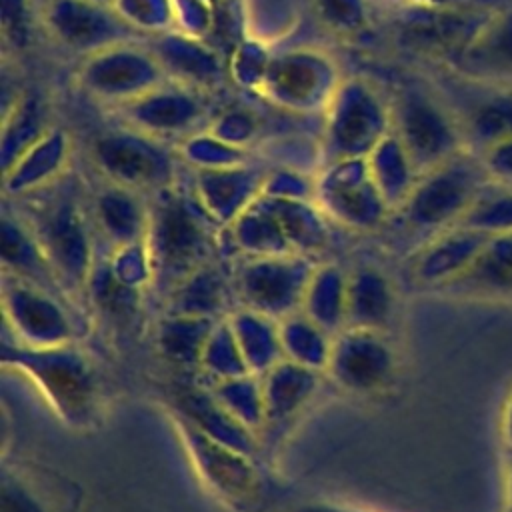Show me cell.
Segmentation results:
<instances>
[{
	"instance_id": "obj_1",
	"label": "cell",
	"mask_w": 512,
	"mask_h": 512,
	"mask_svg": "<svg viewBox=\"0 0 512 512\" xmlns=\"http://www.w3.org/2000/svg\"><path fill=\"white\" fill-rule=\"evenodd\" d=\"M220 226L202 206L194 188L178 182L152 194L146 244L152 258L154 282L172 290L190 272L210 260Z\"/></svg>"
},
{
	"instance_id": "obj_2",
	"label": "cell",
	"mask_w": 512,
	"mask_h": 512,
	"mask_svg": "<svg viewBox=\"0 0 512 512\" xmlns=\"http://www.w3.org/2000/svg\"><path fill=\"white\" fill-rule=\"evenodd\" d=\"M388 134H392L390 96L364 76L342 78L322 110V166L368 158Z\"/></svg>"
},
{
	"instance_id": "obj_3",
	"label": "cell",
	"mask_w": 512,
	"mask_h": 512,
	"mask_svg": "<svg viewBox=\"0 0 512 512\" xmlns=\"http://www.w3.org/2000/svg\"><path fill=\"white\" fill-rule=\"evenodd\" d=\"M2 364L16 368L40 388L54 412L70 426H86L98 408L96 374L88 358L70 344L32 348L2 340Z\"/></svg>"
},
{
	"instance_id": "obj_4",
	"label": "cell",
	"mask_w": 512,
	"mask_h": 512,
	"mask_svg": "<svg viewBox=\"0 0 512 512\" xmlns=\"http://www.w3.org/2000/svg\"><path fill=\"white\" fill-rule=\"evenodd\" d=\"M390 102L392 130L420 174L466 150L460 122L440 88L412 80L402 84Z\"/></svg>"
},
{
	"instance_id": "obj_5",
	"label": "cell",
	"mask_w": 512,
	"mask_h": 512,
	"mask_svg": "<svg viewBox=\"0 0 512 512\" xmlns=\"http://www.w3.org/2000/svg\"><path fill=\"white\" fill-rule=\"evenodd\" d=\"M480 156L462 150L432 170L420 174L408 200L396 210L414 232H438L456 226L490 182Z\"/></svg>"
},
{
	"instance_id": "obj_6",
	"label": "cell",
	"mask_w": 512,
	"mask_h": 512,
	"mask_svg": "<svg viewBox=\"0 0 512 512\" xmlns=\"http://www.w3.org/2000/svg\"><path fill=\"white\" fill-rule=\"evenodd\" d=\"M90 158L106 182L142 194H156L178 182L176 154L170 144L122 122L94 136Z\"/></svg>"
},
{
	"instance_id": "obj_7",
	"label": "cell",
	"mask_w": 512,
	"mask_h": 512,
	"mask_svg": "<svg viewBox=\"0 0 512 512\" xmlns=\"http://www.w3.org/2000/svg\"><path fill=\"white\" fill-rule=\"evenodd\" d=\"M64 290L88 286L94 270L92 234L82 206L70 192L52 194L26 220Z\"/></svg>"
},
{
	"instance_id": "obj_8",
	"label": "cell",
	"mask_w": 512,
	"mask_h": 512,
	"mask_svg": "<svg viewBox=\"0 0 512 512\" xmlns=\"http://www.w3.org/2000/svg\"><path fill=\"white\" fill-rule=\"evenodd\" d=\"M164 80L168 76L162 62L142 38L84 56L76 70L78 88L112 110L146 94Z\"/></svg>"
},
{
	"instance_id": "obj_9",
	"label": "cell",
	"mask_w": 512,
	"mask_h": 512,
	"mask_svg": "<svg viewBox=\"0 0 512 512\" xmlns=\"http://www.w3.org/2000/svg\"><path fill=\"white\" fill-rule=\"evenodd\" d=\"M494 12L410 2L394 22V38L402 50L448 68L474 42Z\"/></svg>"
},
{
	"instance_id": "obj_10",
	"label": "cell",
	"mask_w": 512,
	"mask_h": 512,
	"mask_svg": "<svg viewBox=\"0 0 512 512\" xmlns=\"http://www.w3.org/2000/svg\"><path fill=\"white\" fill-rule=\"evenodd\" d=\"M122 124L160 138L168 144H180L206 130L210 114V92L182 84L178 80H164L146 94L116 108Z\"/></svg>"
},
{
	"instance_id": "obj_11",
	"label": "cell",
	"mask_w": 512,
	"mask_h": 512,
	"mask_svg": "<svg viewBox=\"0 0 512 512\" xmlns=\"http://www.w3.org/2000/svg\"><path fill=\"white\" fill-rule=\"evenodd\" d=\"M340 80L326 54L304 46L270 56L258 88L272 104L306 114L324 110Z\"/></svg>"
},
{
	"instance_id": "obj_12",
	"label": "cell",
	"mask_w": 512,
	"mask_h": 512,
	"mask_svg": "<svg viewBox=\"0 0 512 512\" xmlns=\"http://www.w3.org/2000/svg\"><path fill=\"white\" fill-rule=\"evenodd\" d=\"M314 270L316 264L304 254L248 258L238 266L236 292L246 308L282 320L302 310Z\"/></svg>"
},
{
	"instance_id": "obj_13",
	"label": "cell",
	"mask_w": 512,
	"mask_h": 512,
	"mask_svg": "<svg viewBox=\"0 0 512 512\" xmlns=\"http://www.w3.org/2000/svg\"><path fill=\"white\" fill-rule=\"evenodd\" d=\"M314 202L328 218L354 230H374L392 212L372 180L366 158L324 164L314 178Z\"/></svg>"
},
{
	"instance_id": "obj_14",
	"label": "cell",
	"mask_w": 512,
	"mask_h": 512,
	"mask_svg": "<svg viewBox=\"0 0 512 512\" xmlns=\"http://www.w3.org/2000/svg\"><path fill=\"white\" fill-rule=\"evenodd\" d=\"M40 18L44 30L60 46L82 54V58L108 46L142 38V32L116 6L94 0H48Z\"/></svg>"
},
{
	"instance_id": "obj_15",
	"label": "cell",
	"mask_w": 512,
	"mask_h": 512,
	"mask_svg": "<svg viewBox=\"0 0 512 512\" xmlns=\"http://www.w3.org/2000/svg\"><path fill=\"white\" fill-rule=\"evenodd\" d=\"M446 72L448 82L438 88L460 122L468 150L480 154L512 136V86Z\"/></svg>"
},
{
	"instance_id": "obj_16",
	"label": "cell",
	"mask_w": 512,
	"mask_h": 512,
	"mask_svg": "<svg viewBox=\"0 0 512 512\" xmlns=\"http://www.w3.org/2000/svg\"><path fill=\"white\" fill-rule=\"evenodd\" d=\"M2 306L6 326L24 346L54 348L70 344L74 336L72 322L52 292L8 272L2 282Z\"/></svg>"
},
{
	"instance_id": "obj_17",
	"label": "cell",
	"mask_w": 512,
	"mask_h": 512,
	"mask_svg": "<svg viewBox=\"0 0 512 512\" xmlns=\"http://www.w3.org/2000/svg\"><path fill=\"white\" fill-rule=\"evenodd\" d=\"M326 370L350 392H378L394 374V352L382 330L346 326L332 338Z\"/></svg>"
},
{
	"instance_id": "obj_18",
	"label": "cell",
	"mask_w": 512,
	"mask_h": 512,
	"mask_svg": "<svg viewBox=\"0 0 512 512\" xmlns=\"http://www.w3.org/2000/svg\"><path fill=\"white\" fill-rule=\"evenodd\" d=\"M174 424L204 484L228 504H246L258 486L250 456L212 440L178 414Z\"/></svg>"
},
{
	"instance_id": "obj_19",
	"label": "cell",
	"mask_w": 512,
	"mask_h": 512,
	"mask_svg": "<svg viewBox=\"0 0 512 512\" xmlns=\"http://www.w3.org/2000/svg\"><path fill=\"white\" fill-rule=\"evenodd\" d=\"M266 174L244 164L202 168L194 174V192L208 214L220 224H232L260 194Z\"/></svg>"
},
{
	"instance_id": "obj_20",
	"label": "cell",
	"mask_w": 512,
	"mask_h": 512,
	"mask_svg": "<svg viewBox=\"0 0 512 512\" xmlns=\"http://www.w3.org/2000/svg\"><path fill=\"white\" fill-rule=\"evenodd\" d=\"M490 234L456 224L436 236L418 250L414 260V276L426 284H448L458 280L488 244Z\"/></svg>"
},
{
	"instance_id": "obj_21",
	"label": "cell",
	"mask_w": 512,
	"mask_h": 512,
	"mask_svg": "<svg viewBox=\"0 0 512 512\" xmlns=\"http://www.w3.org/2000/svg\"><path fill=\"white\" fill-rule=\"evenodd\" d=\"M446 70L472 80L512 86V4L496 10L474 42Z\"/></svg>"
},
{
	"instance_id": "obj_22",
	"label": "cell",
	"mask_w": 512,
	"mask_h": 512,
	"mask_svg": "<svg viewBox=\"0 0 512 512\" xmlns=\"http://www.w3.org/2000/svg\"><path fill=\"white\" fill-rule=\"evenodd\" d=\"M148 44L156 52L170 80L210 92L224 78V62L220 54L192 34L168 30L154 34Z\"/></svg>"
},
{
	"instance_id": "obj_23",
	"label": "cell",
	"mask_w": 512,
	"mask_h": 512,
	"mask_svg": "<svg viewBox=\"0 0 512 512\" xmlns=\"http://www.w3.org/2000/svg\"><path fill=\"white\" fill-rule=\"evenodd\" d=\"M70 154V134L60 126H52L12 166L2 170L4 192L8 196H28L54 186L64 176Z\"/></svg>"
},
{
	"instance_id": "obj_24",
	"label": "cell",
	"mask_w": 512,
	"mask_h": 512,
	"mask_svg": "<svg viewBox=\"0 0 512 512\" xmlns=\"http://www.w3.org/2000/svg\"><path fill=\"white\" fill-rule=\"evenodd\" d=\"M94 216L100 232L106 236L110 246L116 248L146 240L150 202H146L138 190L106 182L94 196Z\"/></svg>"
},
{
	"instance_id": "obj_25",
	"label": "cell",
	"mask_w": 512,
	"mask_h": 512,
	"mask_svg": "<svg viewBox=\"0 0 512 512\" xmlns=\"http://www.w3.org/2000/svg\"><path fill=\"white\" fill-rule=\"evenodd\" d=\"M176 414L186 418L194 428L210 436L212 440L230 446L242 454L252 456L256 450V438L242 422H238L212 394V390L188 388L176 396Z\"/></svg>"
},
{
	"instance_id": "obj_26",
	"label": "cell",
	"mask_w": 512,
	"mask_h": 512,
	"mask_svg": "<svg viewBox=\"0 0 512 512\" xmlns=\"http://www.w3.org/2000/svg\"><path fill=\"white\" fill-rule=\"evenodd\" d=\"M224 232L228 234L236 252H242L248 258L294 254L284 234L274 200L264 194L244 208L232 224L224 226Z\"/></svg>"
},
{
	"instance_id": "obj_27",
	"label": "cell",
	"mask_w": 512,
	"mask_h": 512,
	"mask_svg": "<svg viewBox=\"0 0 512 512\" xmlns=\"http://www.w3.org/2000/svg\"><path fill=\"white\" fill-rule=\"evenodd\" d=\"M260 378L266 404V430L270 426L284 424L304 408L318 388L320 372L284 358Z\"/></svg>"
},
{
	"instance_id": "obj_28",
	"label": "cell",
	"mask_w": 512,
	"mask_h": 512,
	"mask_svg": "<svg viewBox=\"0 0 512 512\" xmlns=\"http://www.w3.org/2000/svg\"><path fill=\"white\" fill-rule=\"evenodd\" d=\"M2 262L4 270L48 292L62 288L48 256L28 222L4 212L2 216Z\"/></svg>"
},
{
	"instance_id": "obj_29",
	"label": "cell",
	"mask_w": 512,
	"mask_h": 512,
	"mask_svg": "<svg viewBox=\"0 0 512 512\" xmlns=\"http://www.w3.org/2000/svg\"><path fill=\"white\" fill-rule=\"evenodd\" d=\"M226 318L252 374L262 376L284 360L278 320L246 306L228 314Z\"/></svg>"
},
{
	"instance_id": "obj_30",
	"label": "cell",
	"mask_w": 512,
	"mask_h": 512,
	"mask_svg": "<svg viewBox=\"0 0 512 512\" xmlns=\"http://www.w3.org/2000/svg\"><path fill=\"white\" fill-rule=\"evenodd\" d=\"M54 124L40 96L18 92L10 104L4 106L2 118V170L14 164L32 144H36Z\"/></svg>"
},
{
	"instance_id": "obj_31",
	"label": "cell",
	"mask_w": 512,
	"mask_h": 512,
	"mask_svg": "<svg viewBox=\"0 0 512 512\" xmlns=\"http://www.w3.org/2000/svg\"><path fill=\"white\" fill-rule=\"evenodd\" d=\"M366 160L382 198L386 200L388 208L396 212L408 200L420 178L410 154L392 130V134H388Z\"/></svg>"
},
{
	"instance_id": "obj_32",
	"label": "cell",
	"mask_w": 512,
	"mask_h": 512,
	"mask_svg": "<svg viewBox=\"0 0 512 512\" xmlns=\"http://www.w3.org/2000/svg\"><path fill=\"white\" fill-rule=\"evenodd\" d=\"M302 312L330 336L342 332L348 314V276L334 264L316 266L302 300Z\"/></svg>"
},
{
	"instance_id": "obj_33",
	"label": "cell",
	"mask_w": 512,
	"mask_h": 512,
	"mask_svg": "<svg viewBox=\"0 0 512 512\" xmlns=\"http://www.w3.org/2000/svg\"><path fill=\"white\" fill-rule=\"evenodd\" d=\"M392 306L394 292L380 270L364 266L348 276L346 326L382 330L392 316Z\"/></svg>"
},
{
	"instance_id": "obj_34",
	"label": "cell",
	"mask_w": 512,
	"mask_h": 512,
	"mask_svg": "<svg viewBox=\"0 0 512 512\" xmlns=\"http://www.w3.org/2000/svg\"><path fill=\"white\" fill-rule=\"evenodd\" d=\"M226 304V278L214 264L206 262L170 290L168 314H190L220 320Z\"/></svg>"
},
{
	"instance_id": "obj_35",
	"label": "cell",
	"mask_w": 512,
	"mask_h": 512,
	"mask_svg": "<svg viewBox=\"0 0 512 512\" xmlns=\"http://www.w3.org/2000/svg\"><path fill=\"white\" fill-rule=\"evenodd\" d=\"M216 322L204 316L166 314L156 334L162 356L178 366H200L204 346Z\"/></svg>"
},
{
	"instance_id": "obj_36",
	"label": "cell",
	"mask_w": 512,
	"mask_h": 512,
	"mask_svg": "<svg viewBox=\"0 0 512 512\" xmlns=\"http://www.w3.org/2000/svg\"><path fill=\"white\" fill-rule=\"evenodd\" d=\"M278 326L284 358L318 372L326 370L334 336L312 322L302 310L278 320Z\"/></svg>"
},
{
	"instance_id": "obj_37",
	"label": "cell",
	"mask_w": 512,
	"mask_h": 512,
	"mask_svg": "<svg viewBox=\"0 0 512 512\" xmlns=\"http://www.w3.org/2000/svg\"><path fill=\"white\" fill-rule=\"evenodd\" d=\"M272 200L294 254L310 256L326 246L328 216L320 210V206L314 200Z\"/></svg>"
},
{
	"instance_id": "obj_38",
	"label": "cell",
	"mask_w": 512,
	"mask_h": 512,
	"mask_svg": "<svg viewBox=\"0 0 512 512\" xmlns=\"http://www.w3.org/2000/svg\"><path fill=\"white\" fill-rule=\"evenodd\" d=\"M452 284L512 292V232L490 236L472 266Z\"/></svg>"
},
{
	"instance_id": "obj_39",
	"label": "cell",
	"mask_w": 512,
	"mask_h": 512,
	"mask_svg": "<svg viewBox=\"0 0 512 512\" xmlns=\"http://www.w3.org/2000/svg\"><path fill=\"white\" fill-rule=\"evenodd\" d=\"M212 394L218 402L248 430L260 434L266 426V404L262 378L256 374H244L212 384Z\"/></svg>"
},
{
	"instance_id": "obj_40",
	"label": "cell",
	"mask_w": 512,
	"mask_h": 512,
	"mask_svg": "<svg viewBox=\"0 0 512 512\" xmlns=\"http://www.w3.org/2000/svg\"><path fill=\"white\" fill-rule=\"evenodd\" d=\"M458 224L490 236L512 232V184L490 180Z\"/></svg>"
},
{
	"instance_id": "obj_41",
	"label": "cell",
	"mask_w": 512,
	"mask_h": 512,
	"mask_svg": "<svg viewBox=\"0 0 512 512\" xmlns=\"http://www.w3.org/2000/svg\"><path fill=\"white\" fill-rule=\"evenodd\" d=\"M200 368L210 376L212 384L250 372L226 316L214 324L200 358Z\"/></svg>"
},
{
	"instance_id": "obj_42",
	"label": "cell",
	"mask_w": 512,
	"mask_h": 512,
	"mask_svg": "<svg viewBox=\"0 0 512 512\" xmlns=\"http://www.w3.org/2000/svg\"><path fill=\"white\" fill-rule=\"evenodd\" d=\"M108 268L122 286L134 292H138L142 286L154 280V268L146 240L112 248Z\"/></svg>"
},
{
	"instance_id": "obj_43",
	"label": "cell",
	"mask_w": 512,
	"mask_h": 512,
	"mask_svg": "<svg viewBox=\"0 0 512 512\" xmlns=\"http://www.w3.org/2000/svg\"><path fill=\"white\" fill-rule=\"evenodd\" d=\"M316 10L334 34H354L366 22L364 0H316Z\"/></svg>"
},
{
	"instance_id": "obj_44",
	"label": "cell",
	"mask_w": 512,
	"mask_h": 512,
	"mask_svg": "<svg viewBox=\"0 0 512 512\" xmlns=\"http://www.w3.org/2000/svg\"><path fill=\"white\" fill-rule=\"evenodd\" d=\"M4 44L24 50L32 38V6L28 0H2Z\"/></svg>"
},
{
	"instance_id": "obj_45",
	"label": "cell",
	"mask_w": 512,
	"mask_h": 512,
	"mask_svg": "<svg viewBox=\"0 0 512 512\" xmlns=\"http://www.w3.org/2000/svg\"><path fill=\"white\" fill-rule=\"evenodd\" d=\"M262 194L278 200H314V180L298 172L278 170L266 174Z\"/></svg>"
},
{
	"instance_id": "obj_46",
	"label": "cell",
	"mask_w": 512,
	"mask_h": 512,
	"mask_svg": "<svg viewBox=\"0 0 512 512\" xmlns=\"http://www.w3.org/2000/svg\"><path fill=\"white\" fill-rule=\"evenodd\" d=\"M478 156L492 180L512 184V136L488 146Z\"/></svg>"
},
{
	"instance_id": "obj_47",
	"label": "cell",
	"mask_w": 512,
	"mask_h": 512,
	"mask_svg": "<svg viewBox=\"0 0 512 512\" xmlns=\"http://www.w3.org/2000/svg\"><path fill=\"white\" fill-rule=\"evenodd\" d=\"M2 512H44L40 504L18 484L4 482V506Z\"/></svg>"
},
{
	"instance_id": "obj_48",
	"label": "cell",
	"mask_w": 512,
	"mask_h": 512,
	"mask_svg": "<svg viewBox=\"0 0 512 512\" xmlns=\"http://www.w3.org/2000/svg\"><path fill=\"white\" fill-rule=\"evenodd\" d=\"M414 4H430V6H448V8H480V10H500L512 0H410Z\"/></svg>"
},
{
	"instance_id": "obj_49",
	"label": "cell",
	"mask_w": 512,
	"mask_h": 512,
	"mask_svg": "<svg viewBox=\"0 0 512 512\" xmlns=\"http://www.w3.org/2000/svg\"><path fill=\"white\" fill-rule=\"evenodd\" d=\"M302 512H360V510H352V508H344V506H332V504H316V506H308Z\"/></svg>"
},
{
	"instance_id": "obj_50",
	"label": "cell",
	"mask_w": 512,
	"mask_h": 512,
	"mask_svg": "<svg viewBox=\"0 0 512 512\" xmlns=\"http://www.w3.org/2000/svg\"><path fill=\"white\" fill-rule=\"evenodd\" d=\"M94 2H102V4H112V6H114L116 0H94Z\"/></svg>"
},
{
	"instance_id": "obj_51",
	"label": "cell",
	"mask_w": 512,
	"mask_h": 512,
	"mask_svg": "<svg viewBox=\"0 0 512 512\" xmlns=\"http://www.w3.org/2000/svg\"><path fill=\"white\" fill-rule=\"evenodd\" d=\"M508 434H510V438H512V418H510V422H508ZM512 442V440H510Z\"/></svg>"
}]
</instances>
